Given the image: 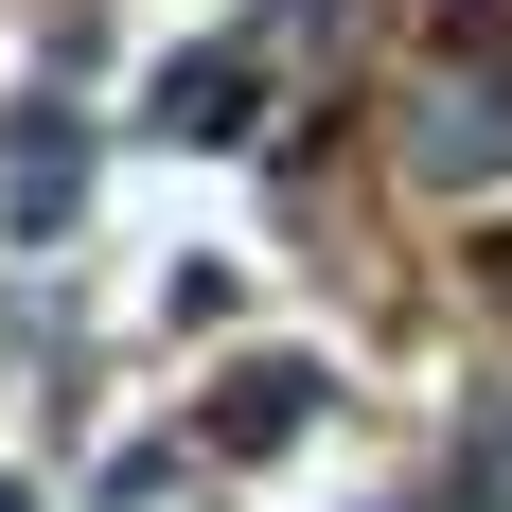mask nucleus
<instances>
[{"mask_svg":"<svg viewBox=\"0 0 512 512\" xmlns=\"http://www.w3.org/2000/svg\"><path fill=\"white\" fill-rule=\"evenodd\" d=\"M301 424H318V371H301V354H265V371L212 389V442H301Z\"/></svg>","mask_w":512,"mask_h":512,"instance_id":"1","label":"nucleus"},{"mask_svg":"<svg viewBox=\"0 0 512 512\" xmlns=\"http://www.w3.org/2000/svg\"><path fill=\"white\" fill-rule=\"evenodd\" d=\"M230 106H248V53H195V71H159V142H230Z\"/></svg>","mask_w":512,"mask_h":512,"instance_id":"2","label":"nucleus"},{"mask_svg":"<svg viewBox=\"0 0 512 512\" xmlns=\"http://www.w3.org/2000/svg\"><path fill=\"white\" fill-rule=\"evenodd\" d=\"M424 177H512V106H495V89H460L442 124H424Z\"/></svg>","mask_w":512,"mask_h":512,"instance_id":"3","label":"nucleus"}]
</instances>
